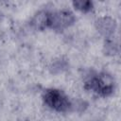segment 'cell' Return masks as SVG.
I'll return each instance as SVG.
<instances>
[{"label": "cell", "mask_w": 121, "mask_h": 121, "mask_svg": "<svg viewBox=\"0 0 121 121\" xmlns=\"http://www.w3.org/2000/svg\"><path fill=\"white\" fill-rule=\"evenodd\" d=\"M86 90L96 94L99 96L107 97L113 94L115 90V80L107 72H90L84 79Z\"/></svg>", "instance_id": "6da1fadb"}, {"label": "cell", "mask_w": 121, "mask_h": 121, "mask_svg": "<svg viewBox=\"0 0 121 121\" xmlns=\"http://www.w3.org/2000/svg\"><path fill=\"white\" fill-rule=\"evenodd\" d=\"M43 103L51 110L58 112H67L73 109V102L65 93L60 89L48 88L42 95Z\"/></svg>", "instance_id": "7a4b0ae2"}, {"label": "cell", "mask_w": 121, "mask_h": 121, "mask_svg": "<svg viewBox=\"0 0 121 121\" xmlns=\"http://www.w3.org/2000/svg\"><path fill=\"white\" fill-rule=\"evenodd\" d=\"M76 22L75 14L68 9L49 11L47 14V28L55 31H62Z\"/></svg>", "instance_id": "3957f363"}, {"label": "cell", "mask_w": 121, "mask_h": 121, "mask_svg": "<svg viewBox=\"0 0 121 121\" xmlns=\"http://www.w3.org/2000/svg\"><path fill=\"white\" fill-rule=\"evenodd\" d=\"M116 22L114 19L109 16L100 17L95 21V28L105 39L113 37V34L116 30Z\"/></svg>", "instance_id": "277c9868"}, {"label": "cell", "mask_w": 121, "mask_h": 121, "mask_svg": "<svg viewBox=\"0 0 121 121\" xmlns=\"http://www.w3.org/2000/svg\"><path fill=\"white\" fill-rule=\"evenodd\" d=\"M47 14L48 10H40L38 11L31 19V26L38 30H44L47 28Z\"/></svg>", "instance_id": "5b68a950"}, {"label": "cell", "mask_w": 121, "mask_h": 121, "mask_svg": "<svg viewBox=\"0 0 121 121\" xmlns=\"http://www.w3.org/2000/svg\"><path fill=\"white\" fill-rule=\"evenodd\" d=\"M72 5L75 9L82 13H88L94 9V3L89 0H76L72 2Z\"/></svg>", "instance_id": "8992f818"}, {"label": "cell", "mask_w": 121, "mask_h": 121, "mask_svg": "<svg viewBox=\"0 0 121 121\" xmlns=\"http://www.w3.org/2000/svg\"><path fill=\"white\" fill-rule=\"evenodd\" d=\"M104 48H105V54L107 55H115L118 52V43L113 40V37L105 39L104 43Z\"/></svg>", "instance_id": "52a82bcc"}]
</instances>
